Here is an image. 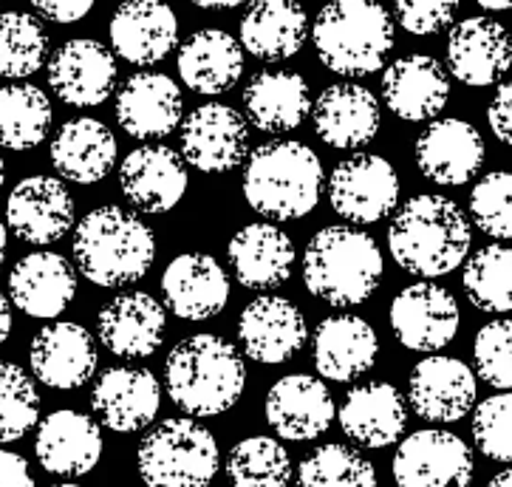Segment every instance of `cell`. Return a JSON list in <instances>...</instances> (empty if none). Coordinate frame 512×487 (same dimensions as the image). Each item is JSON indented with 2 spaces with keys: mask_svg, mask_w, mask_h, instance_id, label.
<instances>
[{
  "mask_svg": "<svg viewBox=\"0 0 512 487\" xmlns=\"http://www.w3.org/2000/svg\"><path fill=\"white\" fill-rule=\"evenodd\" d=\"M473 244L470 219L459 204L439 193L413 196L388 227V250L405 272L422 281L445 278L467 261Z\"/></svg>",
  "mask_w": 512,
  "mask_h": 487,
  "instance_id": "obj_1",
  "label": "cell"
},
{
  "mask_svg": "<svg viewBox=\"0 0 512 487\" xmlns=\"http://www.w3.org/2000/svg\"><path fill=\"white\" fill-rule=\"evenodd\" d=\"M165 388L187 417H221L241 400L247 366L230 340L193 335L179 340L165 363Z\"/></svg>",
  "mask_w": 512,
  "mask_h": 487,
  "instance_id": "obj_2",
  "label": "cell"
},
{
  "mask_svg": "<svg viewBox=\"0 0 512 487\" xmlns=\"http://www.w3.org/2000/svg\"><path fill=\"white\" fill-rule=\"evenodd\" d=\"M320 156L295 139H272L249 151L244 162V199L264 219L295 221L320 202Z\"/></svg>",
  "mask_w": 512,
  "mask_h": 487,
  "instance_id": "obj_3",
  "label": "cell"
},
{
  "mask_svg": "<svg viewBox=\"0 0 512 487\" xmlns=\"http://www.w3.org/2000/svg\"><path fill=\"white\" fill-rule=\"evenodd\" d=\"M74 261L85 281L102 289L142 281L156 261V238L131 210L105 204L91 210L74 230Z\"/></svg>",
  "mask_w": 512,
  "mask_h": 487,
  "instance_id": "obj_4",
  "label": "cell"
},
{
  "mask_svg": "<svg viewBox=\"0 0 512 487\" xmlns=\"http://www.w3.org/2000/svg\"><path fill=\"white\" fill-rule=\"evenodd\" d=\"M382 250L374 238L346 224L323 227L303 252V284L329 306H360L382 281Z\"/></svg>",
  "mask_w": 512,
  "mask_h": 487,
  "instance_id": "obj_5",
  "label": "cell"
},
{
  "mask_svg": "<svg viewBox=\"0 0 512 487\" xmlns=\"http://www.w3.org/2000/svg\"><path fill=\"white\" fill-rule=\"evenodd\" d=\"M320 63L340 77H368L394 49V20L377 0H331L312 26Z\"/></svg>",
  "mask_w": 512,
  "mask_h": 487,
  "instance_id": "obj_6",
  "label": "cell"
},
{
  "mask_svg": "<svg viewBox=\"0 0 512 487\" xmlns=\"http://www.w3.org/2000/svg\"><path fill=\"white\" fill-rule=\"evenodd\" d=\"M218 468V442L193 417L156 425L136 451V471L148 487H210Z\"/></svg>",
  "mask_w": 512,
  "mask_h": 487,
  "instance_id": "obj_7",
  "label": "cell"
},
{
  "mask_svg": "<svg viewBox=\"0 0 512 487\" xmlns=\"http://www.w3.org/2000/svg\"><path fill=\"white\" fill-rule=\"evenodd\" d=\"M331 210L354 227L388 219L399 204L397 168L377 153L343 159L329 176Z\"/></svg>",
  "mask_w": 512,
  "mask_h": 487,
  "instance_id": "obj_8",
  "label": "cell"
},
{
  "mask_svg": "<svg viewBox=\"0 0 512 487\" xmlns=\"http://www.w3.org/2000/svg\"><path fill=\"white\" fill-rule=\"evenodd\" d=\"M459 303L445 286L433 281L399 289L391 301V332L411 352H439L459 335Z\"/></svg>",
  "mask_w": 512,
  "mask_h": 487,
  "instance_id": "obj_9",
  "label": "cell"
},
{
  "mask_svg": "<svg viewBox=\"0 0 512 487\" xmlns=\"http://www.w3.org/2000/svg\"><path fill=\"white\" fill-rule=\"evenodd\" d=\"M391 471L397 487H470L473 454L462 437L425 428L399 442Z\"/></svg>",
  "mask_w": 512,
  "mask_h": 487,
  "instance_id": "obj_10",
  "label": "cell"
},
{
  "mask_svg": "<svg viewBox=\"0 0 512 487\" xmlns=\"http://www.w3.org/2000/svg\"><path fill=\"white\" fill-rule=\"evenodd\" d=\"M249 156V122L224 102L199 105L182 125V159L201 173H230Z\"/></svg>",
  "mask_w": 512,
  "mask_h": 487,
  "instance_id": "obj_11",
  "label": "cell"
},
{
  "mask_svg": "<svg viewBox=\"0 0 512 487\" xmlns=\"http://www.w3.org/2000/svg\"><path fill=\"white\" fill-rule=\"evenodd\" d=\"M238 340L249 360L261 366H281L303 352L309 326L303 312L289 298L264 295L244 306L238 318Z\"/></svg>",
  "mask_w": 512,
  "mask_h": 487,
  "instance_id": "obj_12",
  "label": "cell"
},
{
  "mask_svg": "<svg viewBox=\"0 0 512 487\" xmlns=\"http://www.w3.org/2000/svg\"><path fill=\"white\" fill-rule=\"evenodd\" d=\"M416 168L419 173L439 187L467 185L484 165V139L464 119L447 117L430 122L416 139Z\"/></svg>",
  "mask_w": 512,
  "mask_h": 487,
  "instance_id": "obj_13",
  "label": "cell"
},
{
  "mask_svg": "<svg viewBox=\"0 0 512 487\" xmlns=\"http://www.w3.org/2000/svg\"><path fill=\"white\" fill-rule=\"evenodd\" d=\"M6 227L34 247L66 238L74 227V199L68 187L54 176H29L17 182L6 199Z\"/></svg>",
  "mask_w": 512,
  "mask_h": 487,
  "instance_id": "obj_14",
  "label": "cell"
},
{
  "mask_svg": "<svg viewBox=\"0 0 512 487\" xmlns=\"http://www.w3.org/2000/svg\"><path fill=\"white\" fill-rule=\"evenodd\" d=\"M476 394V374L459 357H425L408 377V403L425 422L464 420L476 405Z\"/></svg>",
  "mask_w": 512,
  "mask_h": 487,
  "instance_id": "obj_15",
  "label": "cell"
},
{
  "mask_svg": "<svg viewBox=\"0 0 512 487\" xmlns=\"http://www.w3.org/2000/svg\"><path fill=\"white\" fill-rule=\"evenodd\" d=\"M264 414L269 428L286 442H312L329 431L337 408L323 377L286 374L269 388Z\"/></svg>",
  "mask_w": 512,
  "mask_h": 487,
  "instance_id": "obj_16",
  "label": "cell"
},
{
  "mask_svg": "<svg viewBox=\"0 0 512 487\" xmlns=\"http://www.w3.org/2000/svg\"><path fill=\"white\" fill-rule=\"evenodd\" d=\"M119 190L133 210L162 216L187 193V168L182 153L167 145H142L122 159Z\"/></svg>",
  "mask_w": 512,
  "mask_h": 487,
  "instance_id": "obj_17",
  "label": "cell"
},
{
  "mask_svg": "<svg viewBox=\"0 0 512 487\" xmlns=\"http://www.w3.org/2000/svg\"><path fill=\"white\" fill-rule=\"evenodd\" d=\"M97 346L91 332L74 320H54L34 335L29 366L34 380L57 391L83 388L97 371Z\"/></svg>",
  "mask_w": 512,
  "mask_h": 487,
  "instance_id": "obj_18",
  "label": "cell"
},
{
  "mask_svg": "<svg viewBox=\"0 0 512 487\" xmlns=\"http://www.w3.org/2000/svg\"><path fill=\"white\" fill-rule=\"evenodd\" d=\"M49 85L71 108H97L114 94L116 57L97 40H68L51 54Z\"/></svg>",
  "mask_w": 512,
  "mask_h": 487,
  "instance_id": "obj_19",
  "label": "cell"
},
{
  "mask_svg": "<svg viewBox=\"0 0 512 487\" xmlns=\"http://www.w3.org/2000/svg\"><path fill=\"white\" fill-rule=\"evenodd\" d=\"M167 312L176 318L201 323L224 312L230 301V275L207 252L176 255L162 275Z\"/></svg>",
  "mask_w": 512,
  "mask_h": 487,
  "instance_id": "obj_20",
  "label": "cell"
},
{
  "mask_svg": "<svg viewBox=\"0 0 512 487\" xmlns=\"http://www.w3.org/2000/svg\"><path fill=\"white\" fill-rule=\"evenodd\" d=\"M108 37L125 63L156 66L179 43V17L165 0H125L111 17Z\"/></svg>",
  "mask_w": 512,
  "mask_h": 487,
  "instance_id": "obj_21",
  "label": "cell"
},
{
  "mask_svg": "<svg viewBox=\"0 0 512 487\" xmlns=\"http://www.w3.org/2000/svg\"><path fill=\"white\" fill-rule=\"evenodd\" d=\"M162 386L150 369L114 366L105 369L91 391V408L105 428L116 434H136L156 420Z\"/></svg>",
  "mask_w": 512,
  "mask_h": 487,
  "instance_id": "obj_22",
  "label": "cell"
},
{
  "mask_svg": "<svg viewBox=\"0 0 512 487\" xmlns=\"http://www.w3.org/2000/svg\"><path fill=\"white\" fill-rule=\"evenodd\" d=\"M447 68L464 85H496L512 68V37L493 17H467L447 34Z\"/></svg>",
  "mask_w": 512,
  "mask_h": 487,
  "instance_id": "obj_23",
  "label": "cell"
},
{
  "mask_svg": "<svg viewBox=\"0 0 512 487\" xmlns=\"http://www.w3.org/2000/svg\"><path fill=\"white\" fill-rule=\"evenodd\" d=\"M182 88L167 74L139 71L125 80L116 94L119 128L133 139L153 142L170 136L182 122Z\"/></svg>",
  "mask_w": 512,
  "mask_h": 487,
  "instance_id": "obj_24",
  "label": "cell"
},
{
  "mask_svg": "<svg viewBox=\"0 0 512 487\" xmlns=\"http://www.w3.org/2000/svg\"><path fill=\"white\" fill-rule=\"evenodd\" d=\"M34 454L43 471L77 479L91 473L102 459V431L94 417L74 408L51 411L37 425Z\"/></svg>",
  "mask_w": 512,
  "mask_h": 487,
  "instance_id": "obj_25",
  "label": "cell"
},
{
  "mask_svg": "<svg viewBox=\"0 0 512 487\" xmlns=\"http://www.w3.org/2000/svg\"><path fill=\"white\" fill-rule=\"evenodd\" d=\"M312 122L314 134L329 148L357 151L380 131V100L365 85L334 83L312 102Z\"/></svg>",
  "mask_w": 512,
  "mask_h": 487,
  "instance_id": "obj_26",
  "label": "cell"
},
{
  "mask_svg": "<svg viewBox=\"0 0 512 487\" xmlns=\"http://www.w3.org/2000/svg\"><path fill=\"white\" fill-rule=\"evenodd\" d=\"M74 295H77V272L60 252H29L9 272V298L29 318H60L71 306Z\"/></svg>",
  "mask_w": 512,
  "mask_h": 487,
  "instance_id": "obj_27",
  "label": "cell"
},
{
  "mask_svg": "<svg viewBox=\"0 0 512 487\" xmlns=\"http://www.w3.org/2000/svg\"><path fill=\"white\" fill-rule=\"evenodd\" d=\"M165 306L148 292H122L97 315V337L116 357L136 360L159 352L165 340Z\"/></svg>",
  "mask_w": 512,
  "mask_h": 487,
  "instance_id": "obj_28",
  "label": "cell"
},
{
  "mask_svg": "<svg viewBox=\"0 0 512 487\" xmlns=\"http://www.w3.org/2000/svg\"><path fill=\"white\" fill-rule=\"evenodd\" d=\"M380 337L360 315H331L320 320L312 335L314 369L323 380L351 383L374 369Z\"/></svg>",
  "mask_w": 512,
  "mask_h": 487,
  "instance_id": "obj_29",
  "label": "cell"
},
{
  "mask_svg": "<svg viewBox=\"0 0 512 487\" xmlns=\"http://www.w3.org/2000/svg\"><path fill=\"white\" fill-rule=\"evenodd\" d=\"M382 100L394 117L425 122L442 114L450 100V77L430 54H405L382 74Z\"/></svg>",
  "mask_w": 512,
  "mask_h": 487,
  "instance_id": "obj_30",
  "label": "cell"
},
{
  "mask_svg": "<svg viewBox=\"0 0 512 487\" xmlns=\"http://www.w3.org/2000/svg\"><path fill=\"white\" fill-rule=\"evenodd\" d=\"M298 250L292 238L275 224H247L241 227L227 244V261H230L235 281L247 289H275L292 278Z\"/></svg>",
  "mask_w": 512,
  "mask_h": 487,
  "instance_id": "obj_31",
  "label": "cell"
},
{
  "mask_svg": "<svg viewBox=\"0 0 512 487\" xmlns=\"http://www.w3.org/2000/svg\"><path fill=\"white\" fill-rule=\"evenodd\" d=\"M340 428L363 448H388L399 442L408 422V405L397 386L365 383L348 391L340 405Z\"/></svg>",
  "mask_w": 512,
  "mask_h": 487,
  "instance_id": "obj_32",
  "label": "cell"
},
{
  "mask_svg": "<svg viewBox=\"0 0 512 487\" xmlns=\"http://www.w3.org/2000/svg\"><path fill=\"white\" fill-rule=\"evenodd\" d=\"M312 91L298 71H261L244 88L247 122L264 134H289L312 117Z\"/></svg>",
  "mask_w": 512,
  "mask_h": 487,
  "instance_id": "obj_33",
  "label": "cell"
},
{
  "mask_svg": "<svg viewBox=\"0 0 512 487\" xmlns=\"http://www.w3.org/2000/svg\"><path fill=\"white\" fill-rule=\"evenodd\" d=\"M179 77L201 97L227 94L244 74V49L224 29H201L179 46Z\"/></svg>",
  "mask_w": 512,
  "mask_h": 487,
  "instance_id": "obj_34",
  "label": "cell"
},
{
  "mask_svg": "<svg viewBox=\"0 0 512 487\" xmlns=\"http://www.w3.org/2000/svg\"><path fill=\"white\" fill-rule=\"evenodd\" d=\"M309 37V15L298 0H252L241 17V49L281 63L295 57Z\"/></svg>",
  "mask_w": 512,
  "mask_h": 487,
  "instance_id": "obj_35",
  "label": "cell"
},
{
  "mask_svg": "<svg viewBox=\"0 0 512 487\" xmlns=\"http://www.w3.org/2000/svg\"><path fill=\"white\" fill-rule=\"evenodd\" d=\"M51 165L74 185H97L116 165L114 131L94 117L68 119L51 139Z\"/></svg>",
  "mask_w": 512,
  "mask_h": 487,
  "instance_id": "obj_36",
  "label": "cell"
},
{
  "mask_svg": "<svg viewBox=\"0 0 512 487\" xmlns=\"http://www.w3.org/2000/svg\"><path fill=\"white\" fill-rule=\"evenodd\" d=\"M51 102L37 85L0 88V148L32 151L51 131Z\"/></svg>",
  "mask_w": 512,
  "mask_h": 487,
  "instance_id": "obj_37",
  "label": "cell"
},
{
  "mask_svg": "<svg viewBox=\"0 0 512 487\" xmlns=\"http://www.w3.org/2000/svg\"><path fill=\"white\" fill-rule=\"evenodd\" d=\"M227 479L232 487H289L292 456L278 439H241L227 456Z\"/></svg>",
  "mask_w": 512,
  "mask_h": 487,
  "instance_id": "obj_38",
  "label": "cell"
},
{
  "mask_svg": "<svg viewBox=\"0 0 512 487\" xmlns=\"http://www.w3.org/2000/svg\"><path fill=\"white\" fill-rule=\"evenodd\" d=\"M462 286L467 301L481 312H512V247L490 244L470 255Z\"/></svg>",
  "mask_w": 512,
  "mask_h": 487,
  "instance_id": "obj_39",
  "label": "cell"
},
{
  "mask_svg": "<svg viewBox=\"0 0 512 487\" xmlns=\"http://www.w3.org/2000/svg\"><path fill=\"white\" fill-rule=\"evenodd\" d=\"M49 57V34L29 12L0 15V77L26 80L37 74Z\"/></svg>",
  "mask_w": 512,
  "mask_h": 487,
  "instance_id": "obj_40",
  "label": "cell"
},
{
  "mask_svg": "<svg viewBox=\"0 0 512 487\" xmlns=\"http://www.w3.org/2000/svg\"><path fill=\"white\" fill-rule=\"evenodd\" d=\"M295 487H380L374 465L357 448L329 442L300 462Z\"/></svg>",
  "mask_w": 512,
  "mask_h": 487,
  "instance_id": "obj_41",
  "label": "cell"
},
{
  "mask_svg": "<svg viewBox=\"0 0 512 487\" xmlns=\"http://www.w3.org/2000/svg\"><path fill=\"white\" fill-rule=\"evenodd\" d=\"M40 420V394L17 363H0V445L23 439Z\"/></svg>",
  "mask_w": 512,
  "mask_h": 487,
  "instance_id": "obj_42",
  "label": "cell"
},
{
  "mask_svg": "<svg viewBox=\"0 0 512 487\" xmlns=\"http://www.w3.org/2000/svg\"><path fill=\"white\" fill-rule=\"evenodd\" d=\"M470 221L484 236L510 241L512 238V173L493 170L481 176L470 193Z\"/></svg>",
  "mask_w": 512,
  "mask_h": 487,
  "instance_id": "obj_43",
  "label": "cell"
},
{
  "mask_svg": "<svg viewBox=\"0 0 512 487\" xmlns=\"http://www.w3.org/2000/svg\"><path fill=\"white\" fill-rule=\"evenodd\" d=\"M476 374L487 386L512 391V320L498 318L484 323L473 340Z\"/></svg>",
  "mask_w": 512,
  "mask_h": 487,
  "instance_id": "obj_44",
  "label": "cell"
},
{
  "mask_svg": "<svg viewBox=\"0 0 512 487\" xmlns=\"http://www.w3.org/2000/svg\"><path fill=\"white\" fill-rule=\"evenodd\" d=\"M473 439L487 459L512 465V391H498L476 405Z\"/></svg>",
  "mask_w": 512,
  "mask_h": 487,
  "instance_id": "obj_45",
  "label": "cell"
},
{
  "mask_svg": "<svg viewBox=\"0 0 512 487\" xmlns=\"http://www.w3.org/2000/svg\"><path fill=\"white\" fill-rule=\"evenodd\" d=\"M462 0H394V15L408 34L428 37L453 23Z\"/></svg>",
  "mask_w": 512,
  "mask_h": 487,
  "instance_id": "obj_46",
  "label": "cell"
},
{
  "mask_svg": "<svg viewBox=\"0 0 512 487\" xmlns=\"http://www.w3.org/2000/svg\"><path fill=\"white\" fill-rule=\"evenodd\" d=\"M487 122H490V131L496 134L498 142L512 148V80L498 85V91L490 100V108H487Z\"/></svg>",
  "mask_w": 512,
  "mask_h": 487,
  "instance_id": "obj_47",
  "label": "cell"
},
{
  "mask_svg": "<svg viewBox=\"0 0 512 487\" xmlns=\"http://www.w3.org/2000/svg\"><path fill=\"white\" fill-rule=\"evenodd\" d=\"M97 0H32L34 12L40 17H46L51 23H80L91 9H94Z\"/></svg>",
  "mask_w": 512,
  "mask_h": 487,
  "instance_id": "obj_48",
  "label": "cell"
},
{
  "mask_svg": "<svg viewBox=\"0 0 512 487\" xmlns=\"http://www.w3.org/2000/svg\"><path fill=\"white\" fill-rule=\"evenodd\" d=\"M0 487H34L29 462L15 451L0 448Z\"/></svg>",
  "mask_w": 512,
  "mask_h": 487,
  "instance_id": "obj_49",
  "label": "cell"
},
{
  "mask_svg": "<svg viewBox=\"0 0 512 487\" xmlns=\"http://www.w3.org/2000/svg\"><path fill=\"white\" fill-rule=\"evenodd\" d=\"M12 335V303L0 292V346Z\"/></svg>",
  "mask_w": 512,
  "mask_h": 487,
  "instance_id": "obj_50",
  "label": "cell"
},
{
  "mask_svg": "<svg viewBox=\"0 0 512 487\" xmlns=\"http://www.w3.org/2000/svg\"><path fill=\"white\" fill-rule=\"evenodd\" d=\"M190 3H196L199 9H235L244 0H190Z\"/></svg>",
  "mask_w": 512,
  "mask_h": 487,
  "instance_id": "obj_51",
  "label": "cell"
},
{
  "mask_svg": "<svg viewBox=\"0 0 512 487\" xmlns=\"http://www.w3.org/2000/svg\"><path fill=\"white\" fill-rule=\"evenodd\" d=\"M473 3L487 9V12H507V9H512V0H473Z\"/></svg>",
  "mask_w": 512,
  "mask_h": 487,
  "instance_id": "obj_52",
  "label": "cell"
},
{
  "mask_svg": "<svg viewBox=\"0 0 512 487\" xmlns=\"http://www.w3.org/2000/svg\"><path fill=\"white\" fill-rule=\"evenodd\" d=\"M487 487H512V468L496 473V476L490 479V485Z\"/></svg>",
  "mask_w": 512,
  "mask_h": 487,
  "instance_id": "obj_53",
  "label": "cell"
},
{
  "mask_svg": "<svg viewBox=\"0 0 512 487\" xmlns=\"http://www.w3.org/2000/svg\"><path fill=\"white\" fill-rule=\"evenodd\" d=\"M3 258H6V224L0 221V264H3Z\"/></svg>",
  "mask_w": 512,
  "mask_h": 487,
  "instance_id": "obj_54",
  "label": "cell"
},
{
  "mask_svg": "<svg viewBox=\"0 0 512 487\" xmlns=\"http://www.w3.org/2000/svg\"><path fill=\"white\" fill-rule=\"evenodd\" d=\"M3 179H6V165H3V156H0V187H3Z\"/></svg>",
  "mask_w": 512,
  "mask_h": 487,
  "instance_id": "obj_55",
  "label": "cell"
},
{
  "mask_svg": "<svg viewBox=\"0 0 512 487\" xmlns=\"http://www.w3.org/2000/svg\"><path fill=\"white\" fill-rule=\"evenodd\" d=\"M51 487H83V485H77V482H60V485H51Z\"/></svg>",
  "mask_w": 512,
  "mask_h": 487,
  "instance_id": "obj_56",
  "label": "cell"
}]
</instances>
